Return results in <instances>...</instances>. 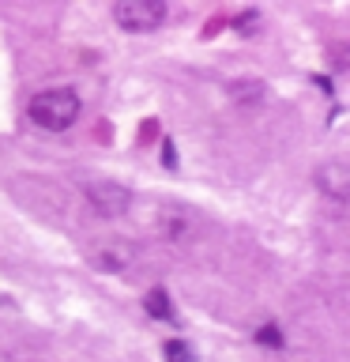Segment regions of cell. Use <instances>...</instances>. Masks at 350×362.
<instances>
[{"mask_svg":"<svg viewBox=\"0 0 350 362\" xmlns=\"http://www.w3.org/2000/svg\"><path fill=\"white\" fill-rule=\"evenodd\" d=\"M30 121L38 124L45 132H64L72 129L76 117H79V95L72 87H49V90H38V95L30 98Z\"/></svg>","mask_w":350,"mask_h":362,"instance_id":"1","label":"cell"},{"mask_svg":"<svg viewBox=\"0 0 350 362\" xmlns=\"http://www.w3.org/2000/svg\"><path fill=\"white\" fill-rule=\"evenodd\" d=\"M166 16H169V8L162 0H121V4H113V19H117V27L128 30V34L162 27Z\"/></svg>","mask_w":350,"mask_h":362,"instance_id":"2","label":"cell"},{"mask_svg":"<svg viewBox=\"0 0 350 362\" xmlns=\"http://www.w3.org/2000/svg\"><path fill=\"white\" fill-rule=\"evenodd\" d=\"M87 200L90 208H95L98 215H121L124 208H128V189L117 185V181H90L87 185Z\"/></svg>","mask_w":350,"mask_h":362,"instance_id":"3","label":"cell"},{"mask_svg":"<svg viewBox=\"0 0 350 362\" xmlns=\"http://www.w3.org/2000/svg\"><path fill=\"white\" fill-rule=\"evenodd\" d=\"M316 181H320V189L327 197L335 200H346V163H327L316 170Z\"/></svg>","mask_w":350,"mask_h":362,"instance_id":"4","label":"cell"},{"mask_svg":"<svg viewBox=\"0 0 350 362\" xmlns=\"http://www.w3.org/2000/svg\"><path fill=\"white\" fill-rule=\"evenodd\" d=\"M143 310L151 313V317H158V321H169V317H174V302H169V294L162 287H155V291H147Z\"/></svg>","mask_w":350,"mask_h":362,"instance_id":"5","label":"cell"},{"mask_svg":"<svg viewBox=\"0 0 350 362\" xmlns=\"http://www.w3.org/2000/svg\"><path fill=\"white\" fill-rule=\"evenodd\" d=\"M162 355H166V362H196V351H192L185 339H166Z\"/></svg>","mask_w":350,"mask_h":362,"instance_id":"6","label":"cell"},{"mask_svg":"<svg viewBox=\"0 0 350 362\" xmlns=\"http://www.w3.org/2000/svg\"><path fill=\"white\" fill-rule=\"evenodd\" d=\"M256 344H260V347H282L286 339H282V328H279V325L267 321V325L256 328Z\"/></svg>","mask_w":350,"mask_h":362,"instance_id":"7","label":"cell"},{"mask_svg":"<svg viewBox=\"0 0 350 362\" xmlns=\"http://www.w3.org/2000/svg\"><path fill=\"white\" fill-rule=\"evenodd\" d=\"M237 30H241V34H253V30H256V16H245V19H237Z\"/></svg>","mask_w":350,"mask_h":362,"instance_id":"8","label":"cell"}]
</instances>
